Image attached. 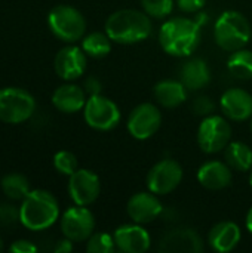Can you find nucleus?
<instances>
[{"instance_id":"obj_1","label":"nucleus","mask_w":252,"mask_h":253,"mask_svg":"<svg viewBox=\"0 0 252 253\" xmlns=\"http://www.w3.org/2000/svg\"><path fill=\"white\" fill-rule=\"evenodd\" d=\"M202 16L199 15L198 19L175 16L163 22L159 30L160 47L171 56H190L201 43Z\"/></svg>"},{"instance_id":"obj_2","label":"nucleus","mask_w":252,"mask_h":253,"mask_svg":"<svg viewBox=\"0 0 252 253\" xmlns=\"http://www.w3.org/2000/svg\"><path fill=\"white\" fill-rule=\"evenodd\" d=\"M153 24L146 12L137 9H120L105 21V33L114 43L134 44L150 37Z\"/></svg>"},{"instance_id":"obj_3","label":"nucleus","mask_w":252,"mask_h":253,"mask_svg":"<svg viewBox=\"0 0 252 253\" xmlns=\"http://www.w3.org/2000/svg\"><path fill=\"white\" fill-rule=\"evenodd\" d=\"M59 218V206L52 193L31 190L19 206V222L30 231L50 228Z\"/></svg>"},{"instance_id":"obj_4","label":"nucleus","mask_w":252,"mask_h":253,"mask_svg":"<svg viewBox=\"0 0 252 253\" xmlns=\"http://www.w3.org/2000/svg\"><path fill=\"white\" fill-rule=\"evenodd\" d=\"M251 36L250 21L238 10H226L215 21L214 37L223 50L235 52L245 47Z\"/></svg>"},{"instance_id":"obj_5","label":"nucleus","mask_w":252,"mask_h":253,"mask_svg":"<svg viewBox=\"0 0 252 253\" xmlns=\"http://www.w3.org/2000/svg\"><path fill=\"white\" fill-rule=\"evenodd\" d=\"M48 27L56 39L65 43H74L83 39L86 31V21L82 12L76 7L59 4L49 12Z\"/></svg>"},{"instance_id":"obj_6","label":"nucleus","mask_w":252,"mask_h":253,"mask_svg":"<svg viewBox=\"0 0 252 253\" xmlns=\"http://www.w3.org/2000/svg\"><path fill=\"white\" fill-rule=\"evenodd\" d=\"M36 110L34 96L21 87L0 89V122L19 125L31 119Z\"/></svg>"},{"instance_id":"obj_7","label":"nucleus","mask_w":252,"mask_h":253,"mask_svg":"<svg viewBox=\"0 0 252 253\" xmlns=\"http://www.w3.org/2000/svg\"><path fill=\"white\" fill-rule=\"evenodd\" d=\"M232 138L230 123L221 117L209 114L206 116L198 129V144L206 154H215L224 150Z\"/></svg>"},{"instance_id":"obj_8","label":"nucleus","mask_w":252,"mask_h":253,"mask_svg":"<svg viewBox=\"0 0 252 253\" xmlns=\"http://www.w3.org/2000/svg\"><path fill=\"white\" fill-rule=\"evenodd\" d=\"M83 117L89 127L101 132L114 129L120 122V110L111 99L102 95L89 96L85 108Z\"/></svg>"},{"instance_id":"obj_9","label":"nucleus","mask_w":252,"mask_h":253,"mask_svg":"<svg viewBox=\"0 0 252 253\" xmlns=\"http://www.w3.org/2000/svg\"><path fill=\"white\" fill-rule=\"evenodd\" d=\"M149 191L165 196L172 193L183 181V168L172 159H163L157 162L147 173Z\"/></svg>"},{"instance_id":"obj_10","label":"nucleus","mask_w":252,"mask_h":253,"mask_svg":"<svg viewBox=\"0 0 252 253\" xmlns=\"http://www.w3.org/2000/svg\"><path fill=\"white\" fill-rule=\"evenodd\" d=\"M94 230L95 218L86 206L76 205L67 209L61 216V231L64 237L71 242H88V239L94 234Z\"/></svg>"},{"instance_id":"obj_11","label":"nucleus","mask_w":252,"mask_h":253,"mask_svg":"<svg viewBox=\"0 0 252 253\" xmlns=\"http://www.w3.org/2000/svg\"><path fill=\"white\" fill-rule=\"evenodd\" d=\"M162 125V114L154 104L146 102L137 105L128 117V132L138 141L151 138Z\"/></svg>"},{"instance_id":"obj_12","label":"nucleus","mask_w":252,"mask_h":253,"mask_svg":"<svg viewBox=\"0 0 252 253\" xmlns=\"http://www.w3.org/2000/svg\"><path fill=\"white\" fill-rule=\"evenodd\" d=\"M68 194L74 205L89 206L101 193V182L97 173L89 169H77L68 176Z\"/></svg>"},{"instance_id":"obj_13","label":"nucleus","mask_w":252,"mask_h":253,"mask_svg":"<svg viewBox=\"0 0 252 253\" xmlns=\"http://www.w3.org/2000/svg\"><path fill=\"white\" fill-rule=\"evenodd\" d=\"M86 56L88 55L85 53V50L74 44H68L59 49L53 61L55 73L62 80H67V82L79 79L80 76H83L86 70V62H88Z\"/></svg>"},{"instance_id":"obj_14","label":"nucleus","mask_w":252,"mask_h":253,"mask_svg":"<svg viewBox=\"0 0 252 253\" xmlns=\"http://www.w3.org/2000/svg\"><path fill=\"white\" fill-rule=\"evenodd\" d=\"M126 212L134 222L143 225L157 219L163 212V206L157 199V194L151 191H146V193H137L128 200Z\"/></svg>"},{"instance_id":"obj_15","label":"nucleus","mask_w":252,"mask_h":253,"mask_svg":"<svg viewBox=\"0 0 252 253\" xmlns=\"http://www.w3.org/2000/svg\"><path fill=\"white\" fill-rule=\"evenodd\" d=\"M117 251L123 253H146L151 246V237L141 224H125L120 225L114 234Z\"/></svg>"},{"instance_id":"obj_16","label":"nucleus","mask_w":252,"mask_h":253,"mask_svg":"<svg viewBox=\"0 0 252 253\" xmlns=\"http://www.w3.org/2000/svg\"><path fill=\"white\" fill-rule=\"evenodd\" d=\"M202 251V239L190 228L172 230L166 233L159 243V252L163 253H201Z\"/></svg>"},{"instance_id":"obj_17","label":"nucleus","mask_w":252,"mask_h":253,"mask_svg":"<svg viewBox=\"0 0 252 253\" xmlns=\"http://www.w3.org/2000/svg\"><path fill=\"white\" fill-rule=\"evenodd\" d=\"M224 116L235 122H247L252 117V95L241 87L227 89L220 99Z\"/></svg>"},{"instance_id":"obj_18","label":"nucleus","mask_w":252,"mask_h":253,"mask_svg":"<svg viewBox=\"0 0 252 253\" xmlns=\"http://www.w3.org/2000/svg\"><path fill=\"white\" fill-rule=\"evenodd\" d=\"M232 168L227 163L211 160L203 163L198 170V181L206 190L218 191L232 184Z\"/></svg>"},{"instance_id":"obj_19","label":"nucleus","mask_w":252,"mask_h":253,"mask_svg":"<svg viewBox=\"0 0 252 253\" xmlns=\"http://www.w3.org/2000/svg\"><path fill=\"white\" fill-rule=\"evenodd\" d=\"M242 239L241 228L232 221H223L212 227L208 234V243L212 251L218 253H229L236 249Z\"/></svg>"},{"instance_id":"obj_20","label":"nucleus","mask_w":252,"mask_h":253,"mask_svg":"<svg viewBox=\"0 0 252 253\" xmlns=\"http://www.w3.org/2000/svg\"><path fill=\"white\" fill-rule=\"evenodd\" d=\"M86 92L77 84H62L52 95L53 107L65 114H73L85 108L86 104Z\"/></svg>"},{"instance_id":"obj_21","label":"nucleus","mask_w":252,"mask_h":253,"mask_svg":"<svg viewBox=\"0 0 252 253\" xmlns=\"http://www.w3.org/2000/svg\"><path fill=\"white\" fill-rule=\"evenodd\" d=\"M180 80L187 90H201L211 82V70L206 61L201 58H192L183 64L180 70Z\"/></svg>"},{"instance_id":"obj_22","label":"nucleus","mask_w":252,"mask_h":253,"mask_svg":"<svg viewBox=\"0 0 252 253\" xmlns=\"http://www.w3.org/2000/svg\"><path fill=\"white\" fill-rule=\"evenodd\" d=\"M153 93L165 108H177L187 99V87L181 80H162L154 86Z\"/></svg>"},{"instance_id":"obj_23","label":"nucleus","mask_w":252,"mask_h":253,"mask_svg":"<svg viewBox=\"0 0 252 253\" xmlns=\"http://www.w3.org/2000/svg\"><path fill=\"white\" fill-rule=\"evenodd\" d=\"M224 157L226 163L238 172H248L252 169V150L245 142H229V145L226 147Z\"/></svg>"},{"instance_id":"obj_24","label":"nucleus","mask_w":252,"mask_h":253,"mask_svg":"<svg viewBox=\"0 0 252 253\" xmlns=\"http://www.w3.org/2000/svg\"><path fill=\"white\" fill-rule=\"evenodd\" d=\"M227 70L232 76H235L239 80H251L252 50L242 47L232 52V55L227 59Z\"/></svg>"},{"instance_id":"obj_25","label":"nucleus","mask_w":252,"mask_h":253,"mask_svg":"<svg viewBox=\"0 0 252 253\" xmlns=\"http://www.w3.org/2000/svg\"><path fill=\"white\" fill-rule=\"evenodd\" d=\"M82 49L91 58H104L111 50V39L107 36V33H91L83 37Z\"/></svg>"},{"instance_id":"obj_26","label":"nucleus","mask_w":252,"mask_h":253,"mask_svg":"<svg viewBox=\"0 0 252 253\" xmlns=\"http://www.w3.org/2000/svg\"><path fill=\"white\" fill-rule=\"evenodd\" d=\"M3 194L10 200H21L31 191L28 179L21 173H7L0 182Z\"/></svg>"},{"instance_id":"obj_27","label":"nucleus","mask_w":252,"mask_h":253,"mask_svg":"<svg viewBox=\"0 0 252 253\" xmlns=\"http://www.w3.org/2000/svg\"><path fill=\"white\" fill-rule=\"evenodd\" d=\"M116 249L114 237L108 233H94L86 243V252L89 253H113Z\"/></svg>"},{"instance_id":"obj_28","label":"nucleus","mask_w":252,"mask_h":253,"mask_svg":"<svg viewBox=\"0 0 252 253\" xmlns=\"http://www.w3.org/2000/svg\"><path fill=\"white\" fill-rule=\"evenodd\" d=\"M53 168L65 176L73 175L77 169H79V163H77V157L71 153V151H58L53 156Z\"/></svg>"},{"instance_id":"obj_29","label":"nucleus","mask_w":252,"mask_h":253,"mask_svg":"<svg viewBox=\"0 0 252 253\" xmlns=\"http://www.w3.org/2000/svg\"><path fill=\"white\" fill-rule=\"evenodd\" d=\"M144 12L151 18H166L174 9V0H140Z\"/></svg>"},{"instance_id":"obj_30","label":"nucleus","mask_w":252,"mask_h":253,"mask_svg":"<svg viewBox=\"0 0 252 253\" xmlns=\"http://www.w3.org/2000/svg\"><path fill=\"white\" fill-rule=\"evenodd\" d=\"M19 221V209L13 205H0V224L12 225Z\"/></svg>"},{"instance_id":"obj_31","label":"nucleus","mask_w":252,"mask_h":253,"mask_svg":"<svg viewBox=\"0 0 252 253\" xmlns=\"http://www.w3.org/2000/svg\"><path fill=\"white\" fill-rule=\"evenodd\" d=\"M193 110L199 116H209L214 110V102L208 96H199L193 102Z\"/></svg>"},{"instance_id":"obj_32","label":"nucleus","mask_w":252,"mask_h":253,"mask_svg":"<svg viewBox=\"0 0 252 253\" xmlns=\"http://www.w3.org/2000/svg\"><path fill=\"white\" fill-rule=\"evenodd\" d=\"M206 0H177V6L180 10L186 13H195L205 6Z\"/></svg>"},{"instance_id":"obj_33","label":"nucleus","mask_w":252,"mask_h":253,"mask_svg":"<svg viewBox=\"0 0 252 253\" xmlns=\"http://www.w3.org/2000/svg\"><path fill=\"white\" fill-rule=\"evenodd\" d=\"M9 251L12 253H36L37 248L28 240H16L10 245Z\"/></svg>"},{"instance_id":"obj_34","label":"nucleus","mask_w":252,"mask_h":253,"mask_svg":"<svg viewBox=\"0 0 252 253\" xmlns=\"http://www.w3.org/2000/svg\"><path fill=\"white\" fill-rule=\"evenodd\" d=\"M101 90H102V84L101 82L91 76L85 80V92L89 95V96H94V95H101Z\"/></svg>"},{"instance_id":"obj_35","label":"nucleus","mask_w":252,"mask_h":253,"mask_svg":"<svg viewBox=\"0 0 252 253\" xmlns=\"http://www.w3.org/2000/svg\"><path fill=\"white\" fill-rule=\"evenodd\" d=\"M73 243L70 239H62V240H58L55 248H53V252L55 253H70L73 252Z\"/></svg>"},{"instance_id":"obj_36","label":"nucleus","mask_w":252,"mask_h":253,"mask_svg":"<svg viewBox=\"0 0 252 253\" xmlns=\"http://www.w3.org/2000/svg\"><path fill=\"white\" fill-rule=\"evenodd\" d=\"M245 224H247V230L252 234V208L248 211V213H247V221H245Z\"/></svg>"},{"instance_id":"obj_37","label":"nucleus","mask_w":252,"mask_h":253,"mask_svg":"<svg viewBox=\"0 0 252 253\" xmlns=\"http://www.w3.org/2000/svg\"><path fill=\"white\" fill-rule=\"evenodd\" d=\"M3 251V240H1V237H0V252Z\"/></svg>"},{"instance_id":"obj_38","label":"nucleus","mask_w":252,"mask_h":253,"mask_svg":"<svg viewBox=\"0 0 252 253\" xmlns=\"http://www.w3.org/2000/svg\"><path fill=\"white\" fill-rule=\"evenodd\" d=\"M250 185H251V188H252V169H251V175H250Z\"/></svg>"},{"instance_id":"obj_39","label":"nucleus","mask_w":252,"mask_h":253,"mask_svg":"<svg viewBox=\"0 0 252 253\" xmlns=\"http://www.w3.org/2000/svg\"><path fill=\"white\" fill-rule=\"evenodd\" d=\"M251 130H252V117H251Z\"/></svg>"}]
</instances>
